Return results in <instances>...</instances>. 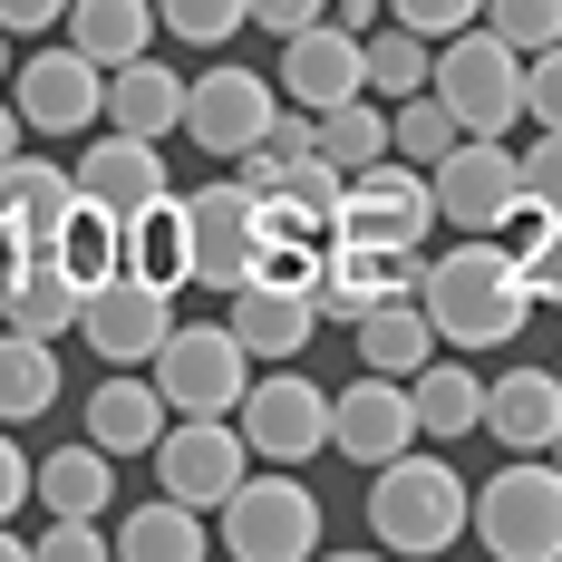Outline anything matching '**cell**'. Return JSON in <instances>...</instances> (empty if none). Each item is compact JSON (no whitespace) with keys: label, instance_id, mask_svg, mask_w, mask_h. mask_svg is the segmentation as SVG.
Segmentation results:
<instances>
[{"label":"cell","instance_id":"51","mask_svg":"<svg viewBox=\"0 0 562 562\" xmlns=\"http://www.w3.org/2000/svg\"><path fill=\"white\" fill-rule=\"evenodd\" d=\"M543 456H553V465H562V437H553V447H543Z\"/></svg>","mask_w":562,"mask_h":562},{"label":"cell","instance_id":"17","mask_svg":"<svg viewBox=\"0 0 562 562\" xmlns=\"http://www.w3.org/2000/svg\"><path fill=\"white\" fill-rule=\"evenodd\" d=\"M389 291H417V252H379V243H349V233L321 252V281H311V301H321L330 330H359Z\"/></svg>","mask_w":562,"mask_h":562},{"label":"cell","instance_id":"5","mask_svg":"<svg viewBox=\"0 0 562 562\" xmlns=\"http://www.w3.org/2000/svg\"><path fill=\"white\" fill-rule=\"evenodd\" d=\"M427 88L456 108L465 136H505L514 116H524V49H505L495 30H447V40H437V78H427Z\"/></svg>","mask_w":562,"mask_h":562},{"label":"cell","instance_id":"38","mask_svg":"<svg viewBox=\"0 0 562 562\" xmlns=\"http://www.w3.org/2000/svg\"><path fill=\"white\" fill-rule=\"evenodd\" d=\"M156 30H175V49H224L252 30V0H156Z\"/></svg>","mask_w":562,"mask_h":562},{"label":"cell","instance_id":"46","mask_svg":"<svg viewBox=\"0 0 562 562\" xmlns=\"http://www.w3.org/2000/svg\"><path fill=\"white\" fill-rule=\"evenodd\" d=\"M68 0H0V30H58Z\"/></svg>","mask_w":562,"mask_h":562},{"label":"cell","instance_id":"44","mask_svg":"<svg viewBox=\"0 0 562 562\" xmlns=\"http://www.w3.org/2000/svg\"><path fill=\"white\" fill-rule=\"evenodd\" d=\"M30 485H40V465H30V456H20V437H10V427H0V514L40 505V495H30Z\"/></svg>","mask_w":562,"mask_h":562},{"label":"cell","instance_id":"22","mask_svg":"<svg viewBox=\"0 0 562 562\" xmlns=\"http://www.w3.org/2000/svg\"><path fill=\"white\" fill-rule=\"evenodd\" d=\"M78 194H98L116 214H136V204H156L166 194V166H156V136H126V126H88V156H78Z\"/></svg>","mask_w":562,"mask_h":562},{"label":"cell","instance_id":"30","mask_svg":"<svg viewBox=\"0 0 562 562\" xmlns=\"http://www.w3.org/2000/svg\"><path fill=\"white\" fill-rule=\"evenodd\" d=\"M116 553H126V562H204V514L175 505L166 485H156L146 505L116 524Z\"/></svg>","mask_w":562,"mask_h":562},{"label":"cell","instance_id":"27","mask_svg":"<svg viewBox=\"0 0 562 562\" xmlns=\"http://www.w3.org/2000/svg\"><path fill=\"white\" fill-rule=\"evenodd\" d=\"M58 30L98 58V68H126V58H146L156 40H166V30H156V0H68Z\"/></svg>","mask_w":562,"mask_h":562},{"label":"cell","instance_id":"25","mask_svg":"<svg viewBox=\"0 0 562 562\" xmlns=\"http://www.w3.org/2000/svg\"><path fill=\"white\" fill-rule=\"evenodd\" d=\"M447 339H437V321H427V301L417 291H389L369 321H359V369H389V379H417L427 359H437Z\"/></svg>","mask_w":562,"mask_h":562},{"label":"cell","instance_id":"41","mask_svg":"<svg viewBox=\"0 0 562 562\" xmlns=\"http://www.w3.org/2000/svg\"><path fill=\"white\" fill-rule=\"evenodd\" d=\"M397 30H417V40H447V30H475L485 20V0H389Z\"/></svg>","mask_w":562,"mask_h":562},{"label":"cell","instance_id":"29","mask_svg":"<svg viewBox=\"0 0 562 562\" xmlns=\"http://www.w3.org/2000/svg\"><path fill=\"white\" fill-rule=\"evenodd\" d=\"M126 272L194 281V224H184V194H156V204L126 214Z\"/></svg>","mask_w":562,"mask_h":562},{"label":"cell","instance_id":"1","mask_svg":"<svg viewBox=\"0 0 562 562\" xmlns=\"http://www.w3.org/2000/svg\"><path fill=\"white\" fill-rule=\"evenodd\" d=\"M417 301L447 349H505L533 321V281H524V252L505 233H465L447 262H417Z\"/></svg>","mask_w":562,"mask_h":562},{"label":"cell","instance_id":"36","mask_svg":"<svg viewBox=\"0 0 562 562\" xmlns=\"http://www.w3.org/2000/svg\"><path fill=\"white\" fill-rule=\"evenodd\" d=\"M389 136H397V156H407V166H437L465 126H456V108L437 98V88H417V98H397V108H389Z\"/></svg>","mask_w":562,"mask_h":562},{"label":"cell","instance_id":"9","mask_svg":"<svg viewBox=\"0 0 562 562\" xmlns=\"http://www.w3.org/2000/svg\"><path fill=\"white\" fill-rule=\"evenodd\" d=\"M437 184V224L456 233H505L514 204H524V156H514L505 136H456L447 156L427 166Z\"/></svg>","mask_w":562,"mask_h":562},{"label":"cell","instance_id":"10","mask_svg":"<svg viewBox=\"0 0 562 562\" xmlns=\"http://www.w3.org/2000/svg\"><path fill=\"white\" fill-rule=\"evenodd\" d=\"M243 475H252L243 417H175L166 437H156V485H166L175 505H194V514H224V495Z\"/></svg>","mask_w":562,"mask_h":562},{"label":"cell","instance_id":"48","mask_svg":"<svg viewBox=\"0 0 562 562\" xmlns=\"http://www.w3.org/2000/svg\"><path fill=\"white\" fill-rule=\"evenodd\" d=\"M10 156H20V108L0 98V166H10Z\"/></svg>","mask_w":562,"mask_h":562},{"label":"cell","instance_id":"47","mask_svg":"<svg viewBox=\"0 0 562 562\" xmlns=\"http://www.w3.org/2000/svg\"><path fill=\"white\" fill-rule=\"evenodd\" d=\"M330 20H339V30H359V40H369V30H379V20H389V0H339Z\"/></svg>","mask_w":562,"mask_h":562},{"label":"cell","instance_id":"50","mask_svg":"<svg viewBox=\"0 0 562 562\" xmlns=\"http://www.w3.org/2000/svg\"><path fill=\"white\" fill-rule=\"evenodd\" d=\"M0 78H10V30H0Z\"/></svg>","mask_w":562,"mask_h":562},{"label":"cell","instance_id":"43","mask_svg":"<svg viewBox=\"0 0 562 562\" xmlns=\"http://www.w3.org/2000/svg\"><path fill=\"white\" fill-rule=\"evenodd\" d=\"M524 116L533 126H562V40L524 58Z\"/></svg>","mask_w":562,"mask_h":562},{"label":"cell","instance_id":"2","mask_svg":"<svg viewBox=\"0 0 562 562\" xmlns=\"http://www.w3.org/2000/svg\"><path fill=\"white\" fill-rule=\"evenodd\" d=\"M369 533L389 553H447V543L475 533V485L456 475L447 456L407 447L389 465H369Z\"/></svg>","mask_w":562,"mask_h":562},{"label":"cell","instance_id":"32","mask_svg":"<svg viewBox=\"0 0 562 562\" xmlns=\"http://www.w3.org/2000/svg\"><path fill=\"white\" fill-rule=\"evenodd\" d=\"M58 407V339H30V330H0V427L20 417H49Z\"/></svg>","mask_w":562,"mask_h":562},{"label":"cell","instance_id":"21","mask_svg":"<svg viewBox=\"0 0 562 562\" xmlns=\"http://www.w3.org/2000/svg\"><path fill=\"white\" fill-rule=\"evenodd\" d=\"M485 437L514 456H543L562 437V369H505L485 379Z\"/></svg>","mask_w":562,"mask_h":562},{"label":"cell","instance_id":"15","mask_svg":"<svg viewBox=\"0 0 562 562\" xmlns=\"http://www.w3.org/2000/svg\"><path fill=\"white\" fill-rule=\"evenodd\" d=\"M417 447V397H407V379H389V369H369L359 389L330 397V456H349V465H389V456Z\"/></svg>","mask_w":562,"mask_h":562},{"label":"cell","instance_id":"7","mask_svg":"<svg viewBox=\"0 0 562 562\" xmlns=\"http://www.w3.org/2000/svg\"><path fill=\"white\" fill-rule=\"evenodd\" d=\"M78 339H88L108 369H146V359L175 339V281H156V272L88 281V301H78Z\"/></svg>","mask_w":562,"mask_h":562},{"label":"cell","instance_id":"23","mask_svg":"<svg viewBox=\"0 0 562 562\" xmlns=\"http://www.w3.org/2000/svg\"><path fill=\"white\" fill-rule=\"evenodd\" d=\"M166 389H156V369L136 379V369H116V379H98V397H88V437L108 456H156V437H166Z\"/></svg>","mask_w":562,"mask_h":562},{"label":"cell","instance_id":"45","mask_svg":"<svg viewBox=\"0 0 562 562\" xmlns=\"http://www.w3.org/2000/svg\"><path fill=\"white\" fill-rule=\"evenodd\" d=\"M311 20H330V0H252V30H272V40L311 30Z\"/></svg>","mask_w":562,"mask_h":562},{"label":"cell","instance_id":"12","mask_svg":"<svg viewBox=\"0 0 562 562\" xmlns=\"http://www.w3.org/2000/svg\"><path fill=\"white\" fill-rule=\"evenodd\" d=\"M184 224H194V281H214V291L252 281L262 243H272L262 194H252L243 175H233V184H194V194H184Z\"/></svg>","mask_w":562,"mask_h":562},{"label":"cell","instance_id":"31","mask_svg":"<svg viewBox=\"0 0 562 562\" xmlns=\"http://www.w3.org/2000/svg\"><path fill=\"white\" fill-rule=\"evenodd\" d=\"M49 514H108V495H116V456L98 447V437H78V447H58V456H40V485H30Z\"/></svg>","mask_w":562,"mask_h":562},{"label":"cell","instance_id":"14","mask_svg":"<svg viewBox=\"0 0 562 562\" xmlns=\"http://www.w3.org/2000/svg\"><path fill=\"white\" fill-rule=\"evenodd\" d=\"M281 108V78H252V68H204V78H184V136L204 146V156H243V146H262V126Z\"/></svg>","mask_w":562,"mask_h":562},{"label":"cell","instance_id":"37","mask_svg":"<svg viewBox=\"0 0 562 562\" xmlns=\"http://www.w3.org/2000/svg\"><path fill=\"white\" fill-rule=\"evenodd\" d=\"M505 243L524 252V281H533V301H562V214H543V204H514Z\"/></svg>","mask_w":562,"mask_h":562},{"label":"cell","instance_id":"42","mask_svg":"<svg viewBox=\"0 0 562 562\" xmlns=\"http://www.w3.org/2000/svg\"><path fill=\"white\" fill-rule=\"evenodd\" d=\"M524 204L562 214V126H543V136L524 146Z\"/></svg>","mask_w":562,"mask_h":562},{"label":"cell","instance_id":"40","mask_svg":"<svg viewBox=\"0 0 562 562\" xmlns=\"http://www.w3.org/2000/svg\"><path fill=\"white\" fill-rule=\"evenodd\" d=\"M30 553H49V562H98V553H116V533L98 524V514H49V533H30Z\"/></svg>","mask_w":562,"mask_h":562},{"label":"cell","instance_id":"6","mask_svg":"<svg viewBox=\"0 0 562 562\" xmlns=\"http://www.w3.org/2000/svg\"><path fill=\"white\" fill-rule=\"evenodd\" d=\"M156 369V389H166L175 417H233L243 407V389H252V349L233 339V321H175V339L146 359Z\"/></svg>","mask_w":562,"mask_h":562},{"label":"cell","instance_id":"49","mask_svg":"<svg viewBox=\"0 0 562 562\" xmlns=\"http://www.w3.org/2000/svg\"><path fill=\"white\" fill-rule=\"evenodd\" d=\"M10 553H30V533H20V514H0V562Z\"/></svg>","mask_w":562,"mask_h":562},{"label":"cell","instance_id":"28","mask_svg":"<svg viewBox=\"0 0 562 562\" xmlns=\"http://www.w3.org/2000/svg\"><path fill=\"white\" fill-rule=\"evenodd\" d=\"M339 184H349V175H339L330 156H301V166L281 175V194H262V224L301 233V243H339Z\"/></svg>","mask_w":562,"mask_h":562},{"label":"cell","instance_id":"26","mask_svg":"<svg viewBox=\"0 0 562 562\" xmlns=\"http://www.w3.org/2000/svg\"><path fill=\"white\" fill-rule=\"evenodd\" d=\"M407 397H417V437H437V447H456V437L485 427V379H475L465 359H447V349L407 379Z\"/></svg>","mask_w":562,"mask_h":562},{"label":"cell","instance_id":"19","mask_svg":"<svg viewBox=\"0 0 562 562\" xmlns=\"http://www.w3.org/2000/svg\"><path fill=\"white\" fill-rule=\"evenodd\" d=\"M78 301H88V281L58 262L49 243H30L20 262H10V281H0V321L30 339H68L78 330Z\"/></svg>","mask_w":562,"mask_h":562},{"label":"cell","instance_id":"3","mask_svg":"<svg viewBox=\"0 0 562 562\" xmlns=\"http://www.w3.org/2000/svg\"><path fill=\"white\" fill-rule=\"evenodd\" d=\"M475 543L495 562H562V465L553 456H514L505 475H485Z\"/></svg>","mask_w":562,"mask_h":562},{"label":"cell","instance_id":"4","mask_svg":"<svg viewBox=\"0 0 562 562\" xmlns=\"http://www.w3.org/2000/svg\"><path fill=\"white\" fill-rule=\"evenodd\" d=\"M224 553L233 562H311L321 553V495L272 465V475H243L224 495Z\"/></svg>","mask_w":562,"mask_h":562},{"label":"cell","instance_id":"20","mask_svg":"<svg viewBox=\"0 0 562 562\" xmlns=\"http://www.w3.org/2000/svg\"><path fill=\"white\" fill-rule=\"evenodd\" d=\"M78 214V166H49V156H10L0 166V233L30 252V243H58V224Z\"/></svg>","mask_w":562,"mask_h":562},{"label":"cell","instance_id":"34","mask_svg":"<svg viewBox=\"0 0 562 562\" xmlns=\"http://www.w3.org/2000/svg\"><path fill=\"white\" fill-rule=\"evenodd\" d=\"M58 262L78 281H108V272H126V214L116 204H98V194H78V214L58 224V243H49Z\"/></svg>","mask_w":562,"mask_h":562},{"label":"cell","instance_id":"33","mask_svg":"<svg viewBox=\"0 0 562 562\" xmlns=\"http://www.w3.org/2000/svg\"><path fill=\"white\" fill-rule=\"evenodd\" d=\"M321 156H330L339 175H359V166H379V156H397V136H389V98H339V108H321Z\"/></svg>","mask_w":562,"mask_h":562},{"label":"cell","instance_id":"8","mask_svg":"<svg viewBox=\"0 0 562 562\" xmlns=\"http://www.w3.org/2000/svg\"><path fill=\"white\" fill-rule=\"evenodd\" d=\"M339 233L349 243H379V252H417L437 233V184H427V166H407V156L359 166L339 184Z\"/></svg>","mask_w":562,"mask_h":562},{"label":"cell","instance_id":"35","mask_svg":"<svg viewBox=\"0 0 562 562\" xmlns=\"http://www.w3.org/2000/svg\"><path fill=\"white\" fill-rule=\"evenodd\" d=\"M427 78H437V40H417V30H369V98H417V88H427Z\"/></svg>","mask_w":562,"mask_h":562},{"label":"cell","instance_id":"39","mask_svg":"<svg viewBox=\"0 0 562 562\" xmlns=\"http://www.w3.org/2000/svg\"><path fill=\"white\" fill-rule=\"evenodd\" d=\"M485 30L505 40V49H553L562 40V0H485Z\"/></svg>","mask_w":562,"mask_h":562},{"label":"cell","instance_id":"13","mask_svg":"<svg viewBox=\"0 0 562 562\" xmlns=\"http://www.w3.org/2000/svg\"><path fill=\"white\" fill-rule=\"evenodd\" d=\"M233 417H243V437H252V456H262V465H301V456L330 447V389H311L291 359H281L272 379H252Z\"/></svg>","mask_w":562,"mask_h":562},{"label":"cell","instance_id":"11","mask_svg":"<svg viewBox=\"0 0 562 562\" xmlns=\"http://www.w3.org/2000/svg\"><path fill=\"white\" fill-rule=\"evenodd\" d=\"M20 126L30 136H88V126H108V68L78 49V40H58V49H30L20 58Z\"/></svg>","mask_w":562,"mask_h":562},{"label":"cell","instance_id":"16","mask_svg":"<svg viewBox=\"0 0 562 562\" xmlns=\"http://www.w3.org/2000/svg\"><path fill=\"white\" fill-rule=\"evenodd\" d=\"M369 88V40L359 30H339V20H311V30H291L281 40V98L291 108H339V98H359Z\"/></svg>","mask_w":562,"mask_h":562},{"label":"cell","instance_id":"18","mask_svg":"<svg viewBox=\"0 0 562 562\" xmlns=\"http://www.w3.org/2000/svg\"><path fill=\"white\" fill-rule=\"evenodd\" d=\"M233 311V339L252 349V359H301L311 339H321V301H311V281H281V272H252L224 291Z\"/></svg>","mask_w":562,"mask_h":562},{"label":"cell","instance_id":"24","mask_svg":"<svg viewBox=\"0 0 562 562\" xmlns=\"http://www.w3.org/2000/svg\"><path fill=\"white\" fill-rule=\"evenodd\" d=\"M108 126H126V136H156L166 146L175 126H184V78H175L166 58H126V68H108Z\"/></svg>","mask_w":562,"mask_h":562}]
</instances>
